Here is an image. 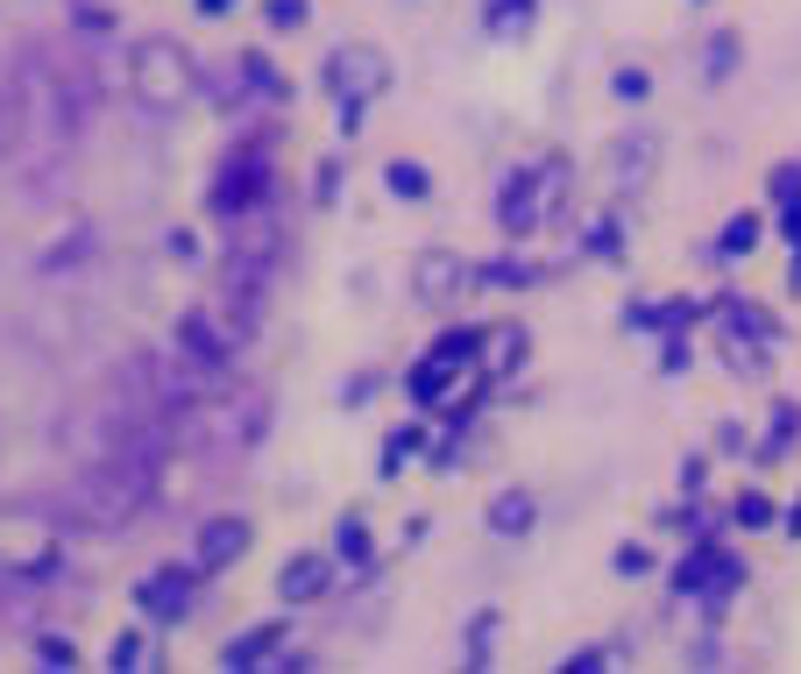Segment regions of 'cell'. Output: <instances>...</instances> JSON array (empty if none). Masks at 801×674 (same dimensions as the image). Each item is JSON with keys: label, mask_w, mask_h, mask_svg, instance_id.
<instances>
[{"label": "cell", "mask_w": 801, "mask_h": 674, "mask_svg": "<svg viewBox=\"0 0 801 674\" xmlns=\"http://www.w3.org/2000/svg\"><path fill=\"white\" fill-rule=\"evenodd\" d=\"M128 71H135V100H143V107H170V100H185V92H192V57L170 43V36L135 43Z\"/></svg>", "instance_id": "obj_1"}, {"label": "cell", "mask_w": 801, "mask_h": 674, "mask_svg": "<svg viewBox=\"0 0 801 674\" xmlns=\"http://www.w3.org/2000/svg\"><path fill=\"white\" fill-rule=\"evenodd\" d=\"M326 71H334V100H341V114H348V121H355V114H362V107L383 92V57L369 50V43H355V50H334V65H326Z\"/></svg>", "instance_id": "obj_2"}, {"label": "cell", "mask_w": 801, "mask_h": 674, "mask_svg": "<svg viewBox=\"0 0 801 674\" xmlns=\"http://www.w3.org/2000/svg\"><path fill=\"white\" fill-rule=\"evenodd\" d=\"M546 170V164H539ZM539 170H511V178H504V192H497V221L511 227V235H533V221H539Z\"/></svg>", "instance_id": "obj_3"}, {"label": "cell", "mask_w": 801, "mask_h": 674, "mask_svg": "<svg viewBox=\"0 0 801 674\" xmlns=\"http://www.w3.org/2000/svg\"><path fill=\"white\" fill-rule=\"evenodd\" d=\"M737 575H745V568H737L731 554L702 547V554H688V561L674 568V589H681V596H702V589H716V583H737Z\"/></svg>", "instance_id": "obj_4"}, {"label": "cell", "mask_w": 801, "mask_h": 674, "mask_svg": "<svg viewBox=\"0 0 801 674\" xmlns=\"http://www.w3.org/2000/svg\"><path fill=\"white\" fill-rule=\"evenodd\" d=\"M461 277H468V263L461 256H419V299H447V292H461Z\"/></svg>", "instance_id": "obj_5"}, {"label": "cell", "mask_w": 801, "mask_h": 674, "mask_svg": "<svg viewBox=\"0 0 801 674\" xmlns=\"http://www.w3.org/2000/svg\"><path fill=\"white\" fill-rule=\"evenodd\" d=\"M610 170H617L624 192L646 185V178H653V135H632V143H617V149H610Z\"/></svg>", "instance_id": "obj_6"}, {"label": "cell", "mask_w": 801, "mask_h": 674, "mask_svg": "<svg viewBox=\"0 0 801 674\" xmlns=\"http://www.w3.org/2000/svg\"><path fill=\"white\" fill-rule=\"evenodd\" d=\"M326 575H334V568H326V554H299V561L284 568V596H291V604H312V596L326 589Z\"/></svg>", "instance_id": "obj_7"}, {"label": "cell", "mask_w": 801, "mask_h": 674, "mask_svg": "<svg viewBox=\"0 0 801 674\" xmlns=\"http://www.w3.org/2000/svg\"><path fill=\"white\" fill-rule=\"evenodd\" d=\"M773 199H780V221H788V242L801 248V164L773 170Z\"/></svg>", "instance_id": "obj_8"}, {"label": "cell", "mask_w": 801, "mask_h": 674, "mask_svg": "<svg viewBox=\"0 0 801 674\" xmlns=\"http://www.w3.org/2000/svg\"><path fill=\"white\" fill-rule=\"evenodd\" d=\"M242 547H248V526H242V518H227V526H213V533L199 539V568H221V561H234Z\"/></svg>", "instance_id": "obj_9"}, {"label": "cell", "mask_w": 801, "mask_h": 674, "mask_svg": "<svg viewBox=\"0 0 801 674\" xmlns=\"http://www.w3.org/2000/svg\"><path fill=\"white\" fill-rule=\"evenodd\" d=\"M143 604L156 610V618H178V610L192 604V589H185V575H149V583H143Z\"/></svg>", "instance_id": "obj_10"}, {"label": "cell", "mask_w": 801, "mask_h": 674, "mask_svg": "<svg viewBox=\"0 0 801 674\" xmlns=\"http://www.w3.org/2000/svg\"><path fill=\"white\" fill-rule=\"evenodd\" d=\"M490 526H497V533H525V526H533V497H525V490L497 497V505H490Z\"/></svg>", "instance_id": "obj_11"}, {"label": "cell", "mask_w": 801, "mask_h": 674, "mask_svg": "<svg viewBox=\"0 0 801 674\" xmlns=\"http://www.w3.org/2000/svg\"><path fill=\"white\" fill-rule=\"evenodd\" d=\"M752 242H759V214H737V221H724V235H716V256H752Z\"/></svg>", "instance_id": "obj_12"}, {"label": "cell", "mask_w": 801, "mask_h": 674, "mask_svg": "<svg viewBox=\"0 0 801 674\" xmlns=\"http://www.w3.org/2000/svg\"><path fill=\"white\" fill-rule=\"evenodd\" d=\"M490 29L497 36H525L533 29V0H490Z\"/></svg>", "instance_id": "obj_13"}, {"label": "cell", "mask_w": 801, "mask_h": 674, "mask_svg": "<svg viewBox=\"0 0 801 674\" xmlns=\"http://www.w3.org/2000/svg\"><path fill=\"white\" fill-rule=\"evenodd\" d=\"M390 192L398 199H426V164H390Z\"/></svg>", "instance_id": "obj_14"}, {"label": "cell", "mask_w": 801, "mask_h": 674, "mask_svg": "<svg viewBox=\"0 0 801 674\" xmlns=\"http://www.w3.org/2000/svg\"><path fill=\"white\" fill-rule=\"evenodd\" d=\"M731 65H737V36H710V79H731Z\"/></svg>", "instance_id": "obj_15"}, {"label": "cell", "mask_w": 801, "mask_h": 674, "mask_svg": "<svg viewBox=\"0 0 801 674\" xmlns=\"http://www.w3.org/2000/svg\"><path fill=\"white\" fill-rule=\"evenodd\" d=\"M794 433H801V412H794V404H780V412H773V440H766V455H773V448H788Z\"/></svg>", "instance_id": "obj_16"}, {"label": "cell", "mask_w": 801, "mask_h": 674, "mask_svg": "<svg viewBox=\"0 0 801 674\" xmlns=\"http://www.w3.org/2000/svg\"><path fill=\"white\" fill-rule=\"evenodd\" d=\"M490 632H497V618H490V610H482V618H476V639H468V661H490Z\"/></svg>", "instance_id": "obj_17"}, {"label": "cell", "mask_w": 801, "mask_h": 674, "mask_svg": "<svg viewBox=\"0 0 801 674\" xmlns=\"http://www.w3.org/2000/svg\"><path fill=\"white\" fill-rule=\"evenodd\" d=\"M737 518H745V526H766V518H773V505H766L759 490H745V497H737Z\"/></svg>", "instance_id": "obj_18"}, {"label": "cell", "mask_w": 801, "mask_h": 674, "mask_svg": "<svg viewBox=\"0 0 801 674\" xmlns=\"http://www.w3.org/2000/svg\"><path fill=\"white\" fill-rule=\"evenodd\" d=\"M617 100H646V71L624 65V71H617Z\"/></svg>", "instance_id": "obj_19"}, {"label": "cell", "mask_w": 801, "mask_h": 674, "mask_svg": "<svg viewBox=\"0 0 801 674\" xmlns=\"http://www.w3.org/2000/svg\"><path fill=\"white\" fill-rule=\"evenodd\" d=\"M653 561H646V547H617V575H646Z\"/></svg>", "instance_id": "obj_20"}]
</instances>
